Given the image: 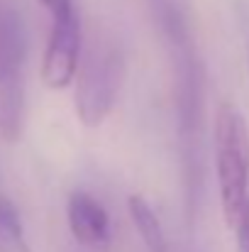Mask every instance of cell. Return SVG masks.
<instances>
[{
	"mask_svg": "<svg viewBox=\"0 0 249 252\" xmlns=\"http://www.w3.org/2000/svg\"><path fill=\"white\" fill-rule=\"evenodd\" d=\"M22 115H25V95L20 76L0 81V137L5 142H15L20 137Z\"/></svg>",
	"mask_w": 249,
	"mask_h": 252,
	"instance_id": "7",
	"label": "cell"
},
{
	"mask_svg": "<svg viewBox=\"0 0 249 252\" xmlns=\"http://www.w3.org/2000/svg\"><path fill=\"white\" fill-rule=\"evenodd\" d=\"M125 79V62L112 42H90L76 74V113L88 127L100 125L112 105Z\"/></svg>",
	"mask_w": 249,
	"mask_h": 252,
	"instance_id": "2",
	"label": "cell"
},
{
	"mask_svg": "<svg viewBox=\"0 0 249 252\" xmlns=\"http://www.w3.org/2000/svg\"><path fill=\"white\" fill-rule=\"evenodd\" d=\"M66 220L74 240L88 250H105L110 245V216L100 201L85 191H74L66 203Z\"/></svg>",
	"mask_w": 249,
	"mask_h": 252,
	"instance_id": "4",
	"label": "cell"
},
{
	"mask_svg": "<svg viewBox=\"0 0 249 252\" xmlns=\"http://www.w3.org/2000/svg\"><path fill=\"white\" fill-rule=\"evenodd\" d=\"M25 49H27V37L22 20L12 10H0V81L20 76Z\"/></svg>",
	"mask_w": 249,
	"mask_h": 252,
	"instance_id": "5",
	"label": "cell"
},
{
	"mask_svg": "<svg viewBox=\"0 0 249 252\" xmlns=\"http://www.w3.org/2000/svg\"><path fill=\"white\" fill-rule=\"evenodd\" d=\"M39 2H42V7H47L52 12V17H61V15H66V12L74 10V2L71 0H39Z\"/></svg>",
	"mask_w": 249,
	"mask_h": 252,
	"instance_id": "10",
	"label": "cell"
},
{
	"mask_svg": "<svg viewBox=\"0 0 249 252\" xmlns=\"http://www.w3.org/2000/svg\"><path fill=\"white\" fill-rule=\"evenodd\" d=\"M215 171L225 223L237 228L249 203V127L232 103H220L213 125Z\"/></svg>",
	"mask_w": 249,
	"mask_h": 252,
	"instance_id": "1",
	"label": "cell"
},
{
	"mask_svg": "<svg viewBox=\"0 0 249 252\" xmlns=\"http://www.w3.org/2000/svg\"><path fill=\"white\" fill-rule=\"evenodd\" d=\"M127 213H130V220H132L135 230L139 233L147 252H168V240H166L164 225H162L157 211L149 206V201L144 196L132 193L127 198Z\"/></svg>",
	"mask_w": 249,
	"mask_h": 252,
	"instance_id": "6",
	"label": "cell"
},
{
	"mask_svg": "<svg viewBox=\"0 0 249 252\" xmlns=\"http://www.w3.org/2000/svg\"><path fill=\"white\" fill-rule=\"evenodd\" d=\"M52 32L49 42L42 57V81L52 91H61L74 84L79 66H81V22L76 10L52 17Z\"/></svg>",
	"mask_w": 249,
	"mask_h": 252,
	"instance_id": "3",
	"label": "cell"
},
{
	"mask_svg": "<svg viewBox=\"0 0 249 252\" xmlns=\"http://www.w3.org/2000/svg\"><path fill=\"white\" fill-rule=\"evenodd\" d=\"M0 252H32L15 203L0 196Z\"/></svg>",
	"mask_w": 249,
	"mask_h": 252,
	"instance_id": "8",
	"label": "cell"
},
{
	"mask_svg": "<svg viewBox=\"0 0 249 252\" xmlns=\"http://www.w3.org/2000/svg\"><path fill=\"white\" fill-rule=\"evenodd\" d=\"M235 233H237V252H249V203L240 218V223H237V228H235Z\"/></svg>",
	"mask_w": 249,
	"mask_h": 252,
	"instance_id": "9",
	"label": "cell"
}]
</instances>
